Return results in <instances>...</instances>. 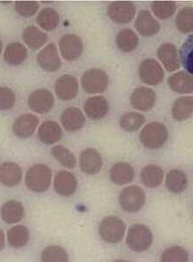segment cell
Wrapping results in <instances>:
<instances>
[{
    "label": "cell",
    "mask_w": 193,
    "mask_h": 262,
    "mask_svg": "<svg viewBox=\"0 0 193 262\" xmlns=\"http://www.w3.org/2000/svg\"><path fill=\"white\" fill-rule=\"evenodd\" d=\"M52 155L55 157L58 162H60L65 168H76V158L69 149H67L64 146H55L52 148Z\"/></svg>",
    "instance_id": "8d00e7d4"
},
{
    "label": "cell",
    "mask_w": 193,
    "mask_h": 262,
    "mask_svg": "<svg viewBox=\"0 0 193 262\" xmlns=\"http://www.w3.org/2000/svg\"><path fill=\"white\" fill-rule=\"evenodd\" d=\"M30 238L29 230L25 226H13L7 232V239L13 248H22L28 245Z\"/></svg>",
    "instance_id": "1f68e13d"
},
{
    "label": "cell",
    "mask_w": 193,
    "mask_h": 262,
    "mask_svg": "<svg viewBox=\"0 0 193 262\" xmlns=\"http://www.w3.org/2000/svg\"><path fill=\"white\" fill-rule=\"evenodd\" d=\"M169 138V132L163 123L151 122L145 125L139 139L148 149H159L165 145Z\"/></svg>",
    "instance_id": "6da1fadb"
},
{
    "label": "cell",
    "mask_w": 193,
    "mask_h": 262,
    "mask_svg": "<svg viewBox=\"0 0 193 262\" xmlns=\"http://www.w3.org/2000/svg\"><path fill=\"white\" fill-rule=\"evenodd\" d=\"M114 262H129L127 260H124V259H117V260H115Z\"/></svg>",
    "instance_id": "f6af8a7d"
},
{
    "label": "cell",
    "mask_w": 193,
    "mask_h": 262,
    "mask_svg": "<svg viewBox=\"0 0 193 262\" xmlns=\"http://www.w3.org/2000/svg\"><path fill=\"white\" fill-rule=\"evenodd\" d=\"M146 195L142 188L131 185L122 190L119 195V204L128 213H136L144 206Z\"/></svg>",
    "instance_id": "5b68a950"
},
{
    "label": "cell",
    "mask_w": 193,
    "mask_h": 262,
    "mask_svg": "<svg viewBox=\"0 0 193 262\" xmlns=\"http://www.w3.org/2000/svg\"><path fill=\"white\" fill-rule=\"evenodd\" d=\"M125 231V224L117 216H106L100 224V236L103 241L109 244H116L123 241Z\"/></svg>",
    "instance_id": "277c9868"
},
{
    "label": "cell",
    "mask_w": 193,
    "mask_h": 262,
    "mask_svg": "<svg viewBox=\"0 0 193 262\" xmlns=\"http://www.w3.org/2000/svg\"><path fill=\"white\" fill-rule=\"evenodd\" d=\"M109 177L110 180L116 185H126L134 180L135 170L128 162H118L110 169Z\"/></svg>",
    "instance_id": "7402d4cb"
},
{
    "label": "cell",
    "mask_w": 193,
    "mask_h": 262,
    "mask_svg": "<svg viewBox=\"0 0 193 262\" xmlns=\"http://www.w3.org/2000/svg\"><path fill=\"white\" fill-rule=\"evenodd\" d=\"M39 124V118L28 113L23 114L17 118L13 125H12V131L16 136L22 139L30 137L36 130L37 125Z\"/></svg>",
    "instance_id": "e0dca14e"
},
{
    "label": "cell",
    "mask_w": 193,
    "mask_h": 262,
    "mask_svg": "<svg viewBox=\"0 0 193 262\" xmlns=\"http://www.w3.org/2000/svg\"><path fill=\"white\" fill-rule=\"evenodd\" d=\"M188 252L181 247H168L160 256V262H188Z\"/></svg>",
    "instance_id": "f35d334b"
},
{
    "label": "cell",
    "mask_w": 193,
    "mask_h": 262,
    "mask_svg": "<svg viewBox=\"0 0 193 262\" xmlns=\"http://www.w3.org/2000/svg\"><path fill=\"white\" fill-rule=\"evenodd\" d=\"M41 262H68V255L63 247L49 246L41 253Z\"/></svg>",
    "instance_id": "74e56055"
},
{
    "label": "cell",
    "mask_w": 193,
    "mask_h": 262,
    "mask_svg": "<svg viewBox=\"0 0 193 262\" xmlns=\"http://www.w3.org/2000/svg\"><path fill=\"white\" fill-rule=\"evenodd\" d=\"M39 67L47 72H55L61 67V60L55 43H49L37 55Z\"/></svg>",
    "instance_id": "7c38bea8"
},
{
    "label": "cell",
    "mask_w": 193,
    "mask_h": 262,
    "mask_svg": "<svg viewBox=\"0 0 193 262\" xmlns=\"http://www.w3.org/2000/svg\"><path fill=\"white\" fill-rule=\"evenodd\" d=\"M28 57V49L21 43L13 42L6 47L4 59L10 65L17 66Z\"/></svg>",
    "instance_id": "f546056e"
},
{
    "label": "cell",
    "mask_w": 193,
    "mask_h": 262,
    "mask_svg": "<svg viewBox=\"0 0 193 262\" xmlns=\"http://www.w3.org/2000/svg\"><path fill=\"white\" fill-rule=\"evenodd\" d=\"M139 77L148 85L154 86L163 82L164 71L155 59H145L139 66Z\"/></svg>",
    "instance_id": "52a82bcc"
},
{
    "label": "cell",
    "mask_w": 193,
    "mask_h": 262,
    "mask_svg": "<svg viewBox=\"0 0 193 262\" xmlns=\"http://www.w3.org/2000/svg\"><path fill=\"white\" fill-rule=\"evenodd\" d=\"M52 174V169L49 166L33 165L26 174V185L33 192H45L50 186Z\"/></svg>",
    "instance_id": "7a4b0ae2"
},
{
    "label": "cell",
    "mask_w": 193,
    "mask_h": 262,
    "mask_svg": "<svg viewBox=\"0 0 193 262\" xmlns=\"http://www.w3.org/2000/svg\"><path fill=\"white\" fill-rule=\"evenodd\" d=\"M6 245V237H5V233L3 231L0 229V251L3 249Z\"/></svg>",
    "instance_id": "7bdbcfd3"
},
{
    "label": "cell",
    "mask_w": 193,
    "mask_h": 262,
    "mask_svg": "<svg viewBox=\"0 0 193 262\" xmlns=\"http://www.w3.org/2000/svg\"><path fill=\"white\" fill-rule=\"evenodd\" d=\"M22 180V169L15 162H3L0 165V183L6 187L17 186Z\"/></svg>",
    "instance_id": "ffe728a7"
},
{
    "label": "cell",
    "mask_w": 193,
    "mask_h": 262,
    "mask_svg": "<svg viewBox=\"0 0 193 262\" xmlns=\"http://www.w3.org/2000/svg\"><path fill=\"white\" fill-rule=\"evenodd\" d=\"M39 4L33 1H18L15 3L16 12H18L19 15L28 18L34 15L38 10H39Z\"/></svg>",
    "instance_id": "b9f144b4"
},
{
    "label": "cell",
    "mask_w": 193,
    "mask_h": 262,
    "mask_svg": "<svg viewBox=\"0 0 193 262\" xmlns=\"http://www.w3.org/2000/svg\"><path fill=\"white\" fill-rule=\"evenodd\" d=\"M109 103L103 96L91 97L85 102V113L93 120L103 119L109 113Z\"/></svg>",
    "instance_id": "ac0fdd59"
},
{
    "label": "cell",
    "mask_w": 193,
    "mask_h": 262,
    "mask_svg": "<svg viewBox=\"0 0 193 262\" xmlns=\"http://www.w3.org/2000/svg\"><path fill=\"white\" fill-rule=\"evenodd\" d=\"M28 105L34 113L40 114L49 113L55 105L54 95L46 89L37 90L29 96Z\"/></svg>",
    "instance_id": "30bf717a"
},
{
    "label": "cell",
    "mask_w": 193,
    "mask_h": 262,
    "mask_svg": "<svg viewBox=\"0 0 193 262\" xmlns=\"http://www.w3.org/2000/svg\"><path fill=\"white\" fill-rule=\"evenodd\" d=\"M77 186L76 177L68 171H59L55 176L54 188L58 195L70 196L76 193Z\"/></svg>",
    "instance_id": "9a60e30c"
},
{
    "label": "cell",
    "mask_w": 193,
    "mask_h": 262,
    "mask_svg": "<svg viewBox=\"0 0 193 262\" xmlns=\"http://www.w3.org/2000/svg\"><path fill=\"white\" fill-rule=\"evenodd\" d=\"M163 170L160 166L156 164L147 165L141 172V180L148 188H157L163 179Z\"/></svg>",
    "instance_id": "83f0119b"
},
{
    "label": "cell",
    "mask_w": 193,
    "mask_h": 262,
    "mask_svg": "<svg viewBox=\"0 0 193 262\" xmlns=\"http://www.w3.org/2000/svg\"><path fill=\"white\" fill-rule=\"evenodd\" d=\"M146 121L145 117L141 113L130 112L125 113L120 119V126L124 131L136 132L142 127Z\"/></svg>",
    "instance_id": "836d02e7"
},
{
    "label": "cell",
    "mask_w": 193,
    "mask_h": 262,
    "mask_svg": "<svg viewBox=\"0 0 193 262\" xmlns=\"http://www.w3.org/2000/svg\"><path fill=\"white\" fill-rule=\"evenodd\" d=\"M23 40L31 49L36 50L45 45L47 41V34L43 33L39 28L30 26L23 32Z\"/></svg>",
    "instance_id": "4dcf8cb0"
},
{
    "label": "cell",
    "mask_w": 193,
    "mask_h": 262,
    "mask_svg": "<svg viewBox=\"0 0 193 262\" xmlns=\"http://www.w3.org/2000/svg\"><path fill=\"white\" fill-rule=\"evenodd\" d=\"M1 217L7 224H15L23 220L25 210L20 202L10 200L3 204L0 210Z\"/></svg>",
    "instance_id": "d4e9b609"
},
{
    "label": "cell",
    "mask_w": 193,
    "mask_h": 262,
    "mask_svg": "<svg viewBox=\"0 0 193 262\" xmlns=\"http://www.w3.org/2000/svg\"><path fill=\"white\" fill-rule=\"evenodd\" d=\"M82 86L89 94H98L106 92L109 86V76L100 69H91L82 76Z\"/></svg>",
    "instance_id": "8992f818"
},
{
    "label": "cell",
    "mask_w": 193,
    "mask_h": 262,
    "mask_svg": "<svg viewBox=\"0 0 193 262\" xmlns=\"http://www.w3.org/2000/svg\"><path fill=\"white\" fill-rule=\"evenodd\" d=\"M103 157L97 150L87 148L80 155L79 164L81 170L87 174H95L99 173L103 167Z\"/></svg>",
    "instance_id": "4fadbf2b"
},
{
    "label": "cell",
    "mask_w": 193,
    "mask_h": 262,
    "mask_svg": "<svg viewBox=\"0 0 193 262\" xmlns=\"http://www.w3.org/2000/svg\"><path fill=\"white\" fill-rule=\"evenodd\" d=\"M139 38L137 34L130 28L120 31L116 35V45L124 53H131L137 48Z\"/></svg>",
    "instance_id": "f1b7e54d"
},
{
    "label": "cell",
    "mask_w": 193,
    "mask_h": 262,
    "mask_svg": "<svg viewBox=\"0 0 193 262\" xmlns=\"http://www.w3.org/2000/svg\"><path fill=\"white\" fill-rule=\"evenodd\" d=\"M2 48H3V43H2V40H0V54H1V51H2Z\"/></svg>",
    "instance_id": "ee69618b"
},
{
    "label": "cell",
    "mask_w": 193,
    "mask_h": 262,
    "mask_svg": "<svg viewBox=\"0 0 193 262\" xmlns=\"http://www.w3.org/2000/svg\"><path fill=\"white\" fill-rule=\"evenodd\" d=\"M59 45L61 55L66 61H76L83 52V42L76 34H65L61 37Z\"/></svg>",
    "instance_id": "9c48e42d"
},
{
    "label": "cell",
    "mask_w": 193,
    "mask_h": 262,
    "mask_svg": "<svg viewBox=\"0 0 193 262\" xmlns=\"http://www.w3.org/2000/svg\"><path fill=\"white\" fill-rule=\"evenodd\" d=\"M155 103L156 93L148 87L135 89L130 96V104L136 110L148 112L154 107Z\"/></svg>",
    "instance_id": "8fae6325"
},
{
    "label": "cell",
    "mask_w": 193,
    "mask_h": 262,
    "mask_svg": "<svg viewBox=\"0 0 193 262\" xmlns=\"http://www.w3.org/2000/svg\"><path fill=\"white\" fill-rule=\"evenodd\" d=\"M135 27L139 34L144 37H151L160 31V24L150 11L142 10L139 12L135 22Z\"/></svg>",
    "instance_id": "2e32d148"
},
{
    "label": "cell",
    "mask_w": 193,
    "mask_h": 262,
    "mask_svg": "<svg viewBox=\"0 0 193 262\" xmlns=\"http://www.w3.org/2000/svg\"><path fill=\"white\" fill-rule=\"evenodd\" d=\"M165 186L174 194L183 192L188 186L187 176L179 169H172L166 177Z\"/></svg>",
    "instance_id": "4316f807"
},
{
    "label": "cell",
    "mask_w": 193,
    "mask_h": 262,
    "mask_svg": "<svg viewBox=\"0 0 193 262\" xmlns=\"http://www.w3.org/2000/svg\"><path fill=\"white\" fill-rule=\"evenodd\" d=\"M153 242V234L148 226L142 224H135L130 226L128 232L126 243L130 249L142 253L148 250Z\"/></svg>",
    "instance_id": "3957f363"
},
{
    "label": "cell",
    "mask_w": 193,
    "mask_h": 262,
    "mask_svg": "<svg viewBox=\"0 0 193 262\" xmlns=\"http://www.w3.org/2000/svg\"><path fill=\"white\" fill-rule=\"evenodd\" d=\"M79 92L78 81L72 75H63L55 82V93L58 98L63 101L76 98Z\"/></svg>",
    "instance_id": "5bb4252c"
},
{
    "label": "cell",
    "mask_w": 193,
    "mask_h": 262,
    "mask_svg": "<svg viewBox=\"0 0 193 262\" xmlns=\"http://www.w3.org/2000/svg\"><path fill=\"white\" fill-rule=\"evenodd\" d=\"M176 25L178 30L183 34L193 32V8L184 7L182 8L176 18Z\"/></svg>",
    "instance_id": "e575fe53"
},
{
    "label": "cell",
    "mask_w": 193,
    "mask_h": 262,
    "mask_svg": "<svg viewBox=\"0 0 193 262\" xmlns=\"http://www.w3.org/2000/svg\"><path fill=\"white\" fill-rule=\"evenodd\" d=\"M179 56L183 67L187 70V73L193 75V34L183 43Z\"/></svg>",
    "instance_id": "d590c367"
},
{
    "label": "cell",
    "mask_w": 193,
    "mask_h": 262,
    "mask_svg": "<svg viewBox=\"0 0 193 262\" xmlns=\"http://www.w3.org/2000/svg\"><path fill=\"white\" fill-rule=\"evenodd\" d=\"M63 132L60 125L53 120H47L41 124L38 132V137L42 143L53 145L60 141Z\"/></svg>",
    "instance_id": "603a6c76"
},
{
    "label": "cell",
    "mask_w": 193,
    "mask_h": 262,
    "mask_svg": "<svg viewBox=\"0 0 193 262\" xmlns=\"http://www.w3.org/2000/svg\"><path fill=\"white\" fill-rule=\"evenodd\" d=\"M193 113V98L184 96L176 99L172 105V113L173 119L178 121H184L190 119Z\"/></svg>",
    "instance_id": "484cf974"
},
{
    "label": "cell",
    "mask_w": 193,
    "mask_h": 262,
    "mask_svg": "<svg viewBox=\"0 0 193 262\" xmlns=\"http://www.w3.org/2000/svg\"><path fill=\"white\" fill-rule=\"evenodd\" d=\"M136 8L132 2H113L108 6V15L116 24H128L136 15Z\"/></svg>",
    "instance_id": "ba28073f"
},
{
    "label": "cell",
    "mask_w": 193,
    "mask_h": 262,
    "mask_svg": "<svg viewBox=\"0 0 193 262\" xmlns=\"http://www.w3.org/2000/svg\"><path fill=\"white\" fill-rule=\"evenodd\" d=\"M15 102V94L12 90L8 87H0V111L12 109Z\"/></svg>",
    "instance_id": "60d3db41"
},
{
    "label": "cell",
    "mask_w": 193,
    "mask_h": 262,
    "mask_svg": "<svg viewBox=\"0 0 193 262\" xmlns=\"http://www.w3.org/2000/svg\"><path fill=\"white\" fill-rule=\"evenodd\" d=\"M61 121L66 131H79L84 126L86 119L83 113L76 107L66 108L61 114Z\"/></svg>",
    "instance_id": "44dd1931"
},
{
    "label": "cell",
    "mask_w": 193,
    "mask_h": 262,
    "mask_svg": "<svg viewBox=\"0 0 193 262\" xmlns=\"http://www.w3.org/2000/svg\"><path fill=\"white\" fill-rule=\"evenodd\" d=\"M177 6L172 1H156L151 4V10L155 16L160 19H167L174 15Z\"/></svg>",
    "instance_id": "ab89813d"
},
{
    "label": "cell",
    "mask_w": 193,
    "mask_h": 262,
    "mask_svg": "<svg viewBox=\"0 0 193 262\" xmlns=\"http://www.w3.org/2000/svg\"><path fill=\"white\" fill-rule=\"evenodd\" d=\"M168 84L178 94H190L193 92V76L184 71H179L170 76Z\"/></svg>",
    "instance_id": "cb8c5ba5"
},
{
    "label": "cell",
    "mask_w": 193,
    "mask_h": 262,
    "mask_svg": "<svg viewBox=\"0 0 193 262\" xmlns=\"http://www.w3.org/2000/svg\"><path fill=\"white\" fill-rule=\"evenodd\" d=\"M157 57L162 61L166 70L170 72H173L180 67L178 49L172 43L166 42L162 44L157 50Z\"/></svg>",
    "instance_id": "d6986e66"
},
{
    "label": "cell",
    "mask_w": 193,
    "mask_h": 262,
    "mask_svg": "<svg viewBox=\"0 0 193 262\" xmlns=\"http://www.w3.org/2000/svg\"><path fill=\"white\" fill-rule=\"evenodd\" d=\"M37 23L44 30H55L60 23V16L55 10L45 8L41 10L37 17Z\"/></svg>",
    "instance_id": "d6a6232c"
}]
</instances>
